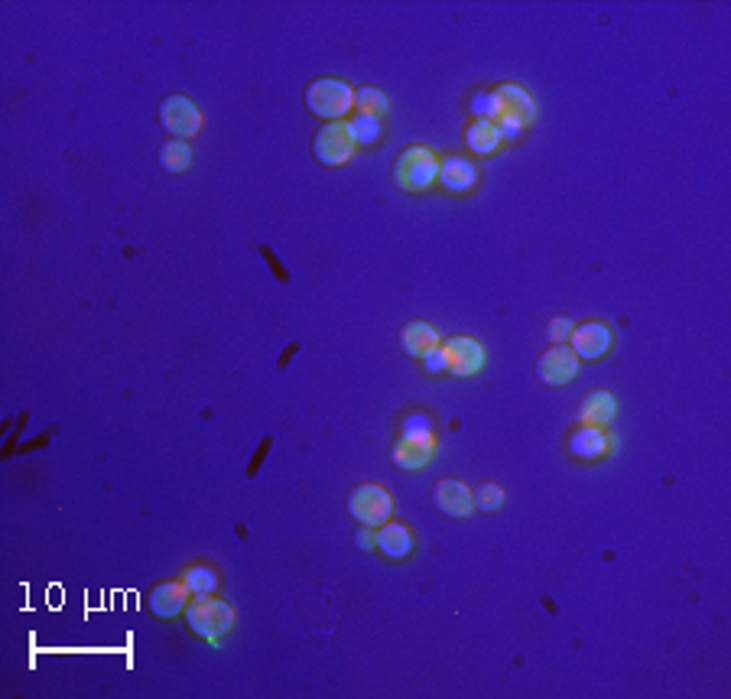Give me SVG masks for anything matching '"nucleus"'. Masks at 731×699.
<instances>
[{"mask_svg": "<svg viewBox=\"0 0 731 699\" xmlns=\"http://www.w3.org/2000/svg\"><path fill=\"white\" fill-rule=\"evenodd\" d=\"M390 456H394V462L407 472L426 469L436 456V439L429 430H403V436L394 443V449H390Z\"/></svg>", "mask_w": 731, "mask_h": 699, "instance_id": "nucleus-8", "label": "nucleus"}, {"mask_svg": "<svg viewBox=\"0 0 731 699\" xmlns=\"http://www.w3.org/2000/svg\"><path fill=\"white\" fill-rule=\"evenodd\" d=\"M160 124L176 140H192L202 131V111L186 95H169L160 105Z\"/></svg>", "mask_w": 731, "mask_h": 699, "instance_id": "nucleus-7", "label": "nucleus"}, {"mask_svg": "<svg viewBox=\"0 0 731 699\" xmlns=\"http://www.w3.org/2000/svg\"><path fill=\"white\" fill-rule=\"evenodd\" d=\"M186 599H189L186 582H160V586L150 592L147 605L156 618H176L182 608H186Z\"/></svg>", "mask_w": 731, "mask_h": 699, "instance_id": "nucleus-14", "label": "nucleus"}, {"mask_svg": "<svg viewBox=\"0 0 731 699\" xmlns=\"http://www.w3.org/2000/svg\"><path fill=\"white\" fill-rule=\"evenodd\" d=\"M355 108L364 114V118H377V121L390 111L384 92H377V88H355Z\"/></svg>", "mask_w": 731, "mask_h": 699, "instance_id": "nucleus-21", "label": "nucleus"}, {"mask_svg": "<svg viewBox=\"0 0 731 699\" xmlns=\"http://www.w3.org/2000/svg\"><path fill=\"white\" fill-rule=\"evenodd\" d=\"M449 192H468L478 183V166L465 157H449L446 163H439V179Z\"/></svg>", "mask_w": 731, "mask_h": 699, "instance_id": "nucleus-17", "label": "nucleus"}, {"mask_svg": "<svg viewBox=\"0 0 731 699\" xmlns=\"http://www.w3.org/2000/svg\"><path fill=\"white\" fill-rule=\"evenodd\" d=\"M537 374H540L543 384L563 387V384H569L579 374V358H576L572 348L553 345L550 352H543V358L537 361Z\"/></svg>", "mask_w": 731, "mask_h": 699, "instance_id": "nucleus-11", "label": "nucleus"}, {"mask_svg": "<svg viewBox=\"0 0 731 699\" xmlns=\"http://www.w3.org/2000/svg\"><path fill=\"white\" fill-rule=\"evenodd\" d=\"M348 511L361 527H381L394 517V498L381 485H358L348 495Z\"/></svg>", "mask_w": 731, "mask_h": 699, "instance_id": "nucleus-6", "label": "nucleus"}, {"mask_svg": "<svg viewBox=\"0 0 731 699\" xmlns=\"http://www.w3.org/2000/svg\"><path fill=\"white\" fill-rule=\"evenodd\" d=\"M160 163L169 173H186L192 166V147L186 144V140H166L163 150H160Z\"/></svg>", "mask_w": 731, "mask_h": 699, "instance_id": "nucleus-20", "label": "nucleus"}, {"mask_svg": "<svg viewBox=\"0 0 731 699\" xmlns=\"http://www.w3.org/2000/svg\"><path fill=\"white\" fill-rule=\"evenodd\" d=\"M442 358H446V368L455 378H472L481 368H485V348L478 339H468V335H455L442 348Z\"/></svg>", "mask_w": 731, "mask_h": 699, "instance_id": "nucleus-9", "label": "nucleus"}, {"mask_svg": "<svg viewBox=\"0 0 731 699\" xmlns=\"http://www.w3.org/2000/svg\"><path fill=\"white\" fill-rule=\"evenodd\" d=\"M374 543H377V540H374V534H371V527H364V530H361V537H358V547H368V550H371Z\"/></svg>", "mask_w": 731, "mask_h": 699, "instance_id": "nucleus-25", "label": "nucleus"}, {"mask_svg": "<svg viewBox=\"0 0 731 699\" xmlns=\"http://www.w3.org/2000/svg\"><path fill=\"white\" fill-rule=\"evenodd\" d=\"M572 352H576L579 361H595V358H605L611 352V329L605 326V322H582V326L572 329Z\"/></svg>", "mask_w": 731, "mask_h": 699, "instance_id": "nucleus-10", "label": "nucleus"}, {"mask_svg": "<svg viewBox=\"0 0 731 699\" xmlns=\"http://www.w3.org/2000/svg\"><path fill=\"white\" fill-rule=\"evenodd\" d=\"M400 345L410 358H429L439 348V332L429 326V322L416 319V322H407V326H403Z\"/></svg>", "mask_w": 731, "mask_h": 699, "instance_id": "nucleus-15", "label": "nucleus"}, {"mask_svg": "<svg viewBox=\"0 0 731 699\" xmlns=\"http://www.w3.org/2000/svg\"><path fill=\"white\" fill-rule=\"evenodd\" d=\"M572 329H576V326H572V319H563V316H559V319H553V322H550V339L559 345L563 339H569Z\"/></svg>", "mask_w": 731, "mask_h": 699, "instance_id": "nucleus-24", "label": "nucleus"}, {"mask_svg": "<svg viewBox=\"0 0 731 699\" xmlns=\"http://www.w3.org/2000/svg\"><path fill=\"white\" fill-rule=\"evenodd\" d=\"M433 504L449 517H468L475 511V495L459 478H442L433 491Z\"/></svg>", "mask_w": 731, "mask_h": 699, "instance_id": "nucleus-12", "label": "nucleus"}, {"mask_svg": "<svg viewBox=\"0 0 731 699\" xmlns=\"http://www.w3.org/2000/svg\"><path fill=\"white\" fill-rule=\"evenodd\" d=\"M312 150L325 166H345L358 150V137L351 121H329L312 140Z\"/></svg>", "mask_w": 731, "mask_h": 699, "instance_id": "nucleus-5", "label": "nucleus"}, {"mask_svg": "<svg viewBox=\"0 0 731 699\" xmlns=\"http://www.w3.org/2000/svg\"><path fill=\"white\" fill-rule=\"evenodd\" d=\"M615 417H618V400L608 391H592L579 407V420L585 426H611Z\"/></svg>", "mask_w": 731, "mask_h": 699, "instance_id": "nucleus-18", "label": "nucleus"}, {"mask_svg": "<svg viewBox=\"0 0 731 699\" xmlns=\"http://www.w3.org/2000/svg\"><path fill=\"white\" fill-rule=\"evenodd\" d=\"M374 540H377L374 547L381 550L384 556H390V560H403V556L413 553V530L407 524L387 521V524H381V530H377Z\"/></svg>", "mask_w": 731, "mask_h": 699, "instance_id": "nucleus-16", "label": "nucleus"}, {"mask_svg": "<svg viewBox=\"0 0 731 699\" xmlns=\"http://www.w3.org/2000/svg\"><path fill=\"white\" fill-rule=\"evenodd\" d=\"M501 504H504V491H501V485L485 482V485H478V488H475V511H498Z\"/></svg>", "mask_w": 731, "mask_h": 699, "instance_id": "nucleus-23", "label": "nucleus"}, {"mask_svg": "<svg viewBox=\"0 0 731 699\" xmlns=\"http://www.w3.org/2000/svg\"><path fill=\"white\" fill-rule=\"evenodd\" d=\"M186 618H189V628L199 634V638H205L208 644H218L234 628L238 612H234L228 602L212 599V595H199V599L186 608Z\"/></svg>", "mask_w": 731, "mask_h": 699, "instance_id": "nucleus-1", "label": "nucleus"}, {"mask_svg": "<svg viewBox=\"0 0 731 699\" xmlns=\"http://www.w3.org/2000/svg\"><path fill=\"white\" fill-rule=\"evenodd\" d=\"M439 179V160L429 147H410L394 166V183L403 192H423Z\"/></svg>", "mask_w": 731, "mask_h": 699, "instance_id": "nucleus-3", "label": "nucleus"}, {"mask_svg": "<svg viewBox=\"0 0 731 699\" xmlns=\"http://www.w3.org/2000/svg\"><path fill=\"white\" fill-rule=\"evenodd\" d=\"M501 140H504V131L494 121H488V118H481V121H475L472 127H468L465 131V144H468V150L472 153H481V157H488V153H494L501 147Z\"/></svg>", "mask_w": 731, "mask_h": 699, "instance_id": "nucleus-19", "label": "nucleus"}, {"mask_svg": "<svg viewBox=\"0 0 731 699\" xmlns=\"http://www.w3.org/2000/svg\"><path fill=\"white\" fill-rule=\"evenodd\" d=\"M569 449L576 452L579 459H602L608 452L618 449V439L608 436V426H579L569 439Z\"/></svg>", "mask_w": 731, "mask_h": 699, "instance_id": "nucleus-13", "label": "nucleus"}, {"mask_svg": "<svg viewBox=\"0 0 731 699\" xmlns=\"http://www.w3.org/2000/svg\"><path fill=\"white\" fill-rule=\"evenodd\" d=\"M182 582H186L189 592H195V595H212L218 589V573H215L212 566H199V563H195V566L186 569Z\"/></svg>", "mask_w": 731, "mask_h": 699, "instance_id": "nucleus-22", "label": "nucleus"}, {"mask_svg": "<svg viewBox=\"0 0 731 699\" xmlns=\"http://www.w3.org/2000/svg\"><path fill=\"white\" fill-rule=\"evenodd\" d=\"M491 105H494V118H498V127H511V131H520V127H530L537 121V101L527 92L524 85L504 82L491 92Z\"/></svg>", "mask_w": 731, "mask_h": 699, "instance_id": "nucleus-2", "label": "nucleus"}, {"mask_svg": "<svg viewBox=\"0 0 731 699\" xmlns=\"http://www.w3.org/2000/svg\"><path fill=\"white\" fill-rule=\"evenodd\" d=\"M306 108L316 114V118L342 121L345 114L355 108V88L338 79H319L306 88Z\"/></svg>", "mask_w": 731, "mask_h": 699, "instance_id": "nucleus-4", "label": "nucleus"}]
</instances>
